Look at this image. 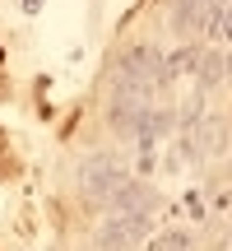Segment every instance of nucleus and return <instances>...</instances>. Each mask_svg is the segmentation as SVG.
Here are the masks:
<instances>
[{"instance_id": "obj_5", "label": "nucleus", "mask_w": 232, "mask_h": 251, "mask_svg": "<svg viewBox=\"0 0 232 251\" xmlns=\"http://www.w3.org/2000/svg\"><path fill=\"white\" fill-rule=\"evenodd\" d=\"M153 251H186V237H181V233H167V237L153 242Z\"/></svg>"}, {"instance_id": "obj_4", "label": "nucleus", "mask_w": 232, "mask_h": 251, "mask_svg": "<svg viewBox=\"0 0 232 251\" xmlns=\"http://www.w3.org/2000/svg\"><path fill=\"white\" fill-rule=\"evenodd\" d=\"M209 14H214V0H177V28L181 33L209 24Z\"/></svg>"}, {"instance_id": "obj_2", "label": "nucleus", "mask_w": 232, "mask_h": 251, "mask_svg": "<svg viewBox=\"0 0 232 251\" xmlns=\"http://www.w3.org/2000/svg\"><path fill=\"white\" fill-rule=\"evenodd\" d=\"M144 233H149V214H116V219L102 224L98 247L102 251H130L135 237H144Z\"/></svg>"}, {"instance_id": "obj_3", "label": "nucleus", "mask_w": 232, "mask_h": 251, "mask_svg": "<svg viewBox=\"0 0 232 251\" xmlns=\"http://www.w3.org/2000/svg\"><path fill=\"white\" fill-rule=\"evenodd\" d=\"M121 181H125V172L116 168V163H107V158H84L79 163V186L89 191L93 200H107Z\"/></svg>"}, {"instance_id": "obj_1", "label": "nucleus", "mask_w": 232, "mask_h": 251, "mask_svg": "<svg viewBox=\"0 0 232 251\" xmlns=\"http://www.w3.org/2000/svg\"><path fill=\"white\" fill-rule=\"evenodd\" d=\"M116 75L144 84V89H158V84L167 79V61H162V51H153V47H130V51L121 56V65H116Z\"/></svg>"}]
</instances>
